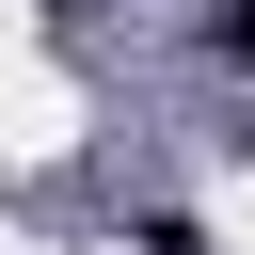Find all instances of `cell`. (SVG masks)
Wrapping results in <instances>:
<instances>
[{"label":"cell","instance_id":"2","mask_svg":"<svg viewBox=\"0 0 255 255\" xmlns=\"http://www.w3.org/2000/svg\"><path fill=\"white\" fill-rule=\"evenodd\" d=\"M143 255H207V223H175V207H159V223H143Z\"/></svg>","mask_w":255,"mask_h":255},{"label":"cell","instance_id":"1","mask_svg":"<svg viewBox=\"0 0 255 255\" xmlns=\"http://www.w3.org/2000/svg\"><path fill=\"white\" fill-rule=\"evenodd\" d=\"M207 48H223V64L255 80V0H223V16H207Z\"/></svg>","mask_w":255,"mask_h":255}]
</instances>
